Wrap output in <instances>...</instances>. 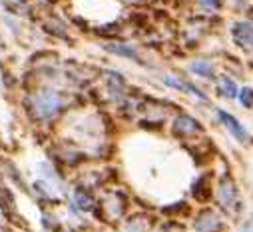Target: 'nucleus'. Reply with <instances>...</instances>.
<instances>
[{"instance_id": "nucleus-3", "label": "nucleus", "mask_w": 253, "mask_h": 232, "mask_svg": "<svg viewBox=\"0 0 253 232\" xmlns=\"http://www.w3.org/2000/svg\"><path fill=\"white\" fill-rule=\"evenodd\" d=\"M173 132H175L177 136H183V138H187V136H196V134L202 132V124H200L196 118H192V116L179 114L177 118L173 120Z\"/></svg>"}, {"instance_id": "nucleus-11", "label": "nucleus", "mask_w": 253, "mask_h": 232, "mask_svg": "<svg viewBox=\"0 0 253 232\" xmlns=\"http://www.w3.org/2000/svg\"><path fill=\"white\" fill-rule=\"evenodd\" d=\"M219 90H221V94H223L225 98H235V96L239 94L237 84H235L231 78H227V76H221V78H219Z\"/></svg>"}, {"instance_id": "nucleus-2", "label": "nucleus", "mask_w": 253, "mask_h": 232, "mask_svg": "<svg viewBox=\"0 0 253 232\" xmlns=\"http://www.w3.org/2000/svg\"><path fill=\"white\" fill-rule=\"evenodd\" d=\"M217 116H219V120H221V124L227 128V132L237 140V142H241V144H247L249 142V132H247V128L235 118V116H231L229 112H225V110H217Z\"/></svg>"}, {"instance_id": "nucleus-13", "label": "nucleus", "mask_w": 253, "mask_h": 232, "mask_svg": "<svg viewBox=\"0 0 253 232\" xmlns=\"http://www.w3.org/2000/svg\"><path fill=\"white\" fill-rule=\"evenodd\" d=\"M76 200H78V204H80V208H84V210H88V208H92V200L82 192V190H78L76 192Z\"/></svg>"}, {"instance_id": "nucleus-10", "label": "nucleus", "mask_w": 253, "mask_h": 232, "mask_svg": "<svg viewBox=\"0 0 253 232\" xmlns=\"http://www.w3.org/2000/svg\"><path fill=\"white\" fill-rule=\"evenodd\" d=\"M192 72H196V74H200V76H204V78H213V74H215V66H213V62L198 60V62L192 64Z\"/></svg>"}, {"instance_id": "nucleus-5", "label": "nucleus", "mask_w": 253, "mask_h": 232, "mask_svg": "<svg viewBox=\"0 0 253 232\" xmlns=\"http://www.w3.org/2000/svg\"><path fill=\"white\" fill-rule=\"evenodd\" d=\"M231 36L235 40V44L243 46V48H249L253 46V24L251 22H235L233 28H231Z\"/></svg>"}, {"instance_id": "nucleus-9", "label": "nucleus", "mask_w": 253, "mask_h": 232, "mask_svg": "<svg viewBox=\"0 0 253 232\" xmlns=\"http://www.w3.org/2000/svg\"><path fill=\"white\" fill-rule=\"evenodd\" d=\"M192 194H194L198 200H202V202H206V200L210 198V180H208V176H202V178L194 184Z\"/></svg>"}, {"instance_id": "nucleus-14", "label": "nucleus", "mask_w": 253, "mask_h": 232, "mask_svg": "<svg viewBox=\"0 0 253 232\" xmlns=\"http://www.w3.org/2000/svg\"><path fill=\"white\" fill-rule=\"evenodd\" d=\"M158 232H183V228H181L179 224H175V222H168V224L160 226Z\"/></svg>"}, {"instance_id": "nucleus-15", "label": "nucleus", "mask_w": 253, "mask_h": 232, "mask_svg": "<svg viewBox=\"0 0 253 232\" xmlns=\"http://www.w3.org/2000/svg\"><path fill=\"white\" fill-rule=\"evenodd\" d=\"M202 6L208 8V10H217L221 6V0H200Z\"/></svg>"}, {"instance_id": "nucleus-12", "label": "nucleus", "mask_w": 253, "mask_h": 232, "mask_svg": "<svg viewBox=\"0 0 253 232\" xmlns=\"http://www.w3.org/2000/svg\"><path fill=\"white\" fill-rule=\"evenodd\" d=\"M237 98H239V104L243 108H253V90L251 88H241Z\"/></svg>"}, {"instance_id": "nucleus-6", "label": "nucleus", "mask_w": 253, "mask_h": 232, "mask_svg": "<svg viewBox=\"0 0 253 232\" xmlns=\"http://www.w3.org/2000/svg\"><path fill=\"white\" fill-rule=\"evenodd\" d=\"M36 108H38L40 116H52L60 108V100H58V96L54 92H46V94H42L38 98V106Z\"/></svg>"}, {"instance_id": "nucleus-1", "label": "nucleus", "mask_w": 253, "mask_h": 232, "mask_svg": "<svg viewBox=\"0 0 253 232\" xmlns=\"http://www.w3.org/2000/svg\"><path fill=\"white\" fill-rule=\"evenodd\" d=\"M217 202L221 208H225L229 212H235L239 208V190L231 176L221 178V182L217 186Z\"/></svg>"}, {"instance_id": "nucleus-4", "label": "nucleus", "mask_w": 253, "mask_h": 232, "mask_svg": "<svg viewBox=\"0 0 253 232\" xmlns=\"http://www.w3.org/2000/svg\"><path fill=\"white\" fill-rule=\"evenodd\" d=\"M221 228H223V222L217 216V212H213L210 208L200 212V216L196 220V230L198 232H221Z\"/></svg>"}, {"instance_id": "nucleus-7", "label": "nucleus", "mask_w": 253, "mask_h": 232, "mask_svg": "<svg viewBox=\"0 0 253 232\" xmlns=\"http://www.w3.org/2000/svg\"><path fill=\"white\" fill-rule=\"evenodd\" d=\"M106 50L116 52V54L126 56V58H132V60H136V62H142V58L138 56V52L134 48H130V46H126V44H106Z\"/></svg>"}, {"instance_id": "nucleus-8", "label": "nucleus", "mask_w": 253, "mask_h": 232, "mask_svg": "<svg viewBox=\"0 0 253 232\" xmlns=\"http://www.w3.org/2000/svg\"><path fill=\"white\" fill-rule=\"evenodd\" d=\"M150 218L148 216H134L130 222H128V228H126V232H150Z\"/></svg>"}]
</instances>
